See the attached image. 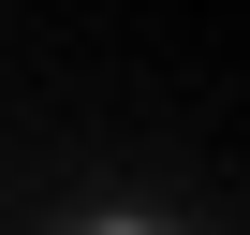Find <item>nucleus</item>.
Segmentation results:
<instances>
[{"instance_id": "obj_1", "label": "nucleus", "mask_w": 250, "mask_h": 235, "mask_svg": "<svg viewBox=\"0 0 250 235\" xmlns=\"http://www.w3.org/2000/svg\"><path fill=\"white\" fill-rule=\"evenodd\" d=\"M88 235H162V220H133V206H118V220H88Z\"/></svg>"}]
</instances>
